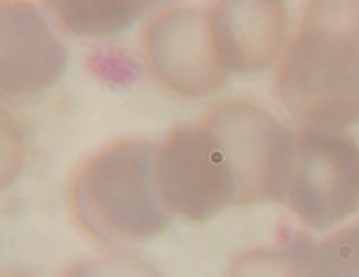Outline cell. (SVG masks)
Masks as SVG:
<instances>
[{
	"mask_svg": "<svg viewBox=\"0 0 359 277\" xmlns=\"http://www.w3.org/2000/svg\"><path fill=\"white\" fill-rule=\"evenodd\" d=\"M275 92L301 130L359 123V3H308L275 73Z\"/></svg>",
	"mask_w": 359,
	"mask_h": 277,
	"instance_id": "cell-1",
	"label": "cell"
},
{
	"mask_svg": "<svg viewBox=\"0 0 359 277\" xmlns=\"http://www.w3.org/2000/svg\"><path fill=\"white\" fill-rule=\"evenodd\" d=\"M54 22L76 38H113L146 17L158 3L144 0H54L47 3Z\"/></svg>",
	"mask_w": 359,
	"mask_h": 277,
	"instance_id": "cell-9",
	"label": "cell"
},
{
	"mask_svg": "<svg viewBox=\"0 0 359 277\" xmlns=\"http://www.w3.org/2000/svg\"><path fill=\"white\" fill-rule=\"evenodd\" d=\"M317 242L303 231L284 233L275 245L237 252L226 277H308Z\"/></svg>",
	"mask_w": 359,
	"mask_h": 277,
	"instance_id": "cell-10",
	"label": "cell"
},
{
	"mask_svg": "<svg viewBox=\"0 0 359 277\" xmlns=\"http://www.w3.org/2000/svg\"><path fill=\"white\" fill-rule=\"evenodd\" d=\"M214 47L228 73H261L280 62L289 45L287 3H214L207 10Z\"/></svg>",
	"mask_w": 359,
	"mask_h": 277,
	"instance_id": "cell-8",
	"label": "cell"
},
{
	"mask_svg": "<svg viewBox=\"0 0 359 277\" xmlns=\"http://www.w3.org/2000/svg\"><path fill=\"white\" fill-rule=\"evenodd\" d=\"M155 184L172 216L205 224L235 205V181L221 146L202 125L174 127L158 146Z\"/></svg>",
	"mask_w": 359,
	"mask_h": 277,
	"instance_id": "cell-5",
	"label": "cell"
},
{
	"mask_svg": "<svg viewBox=\"0 0 359 277\" xmlns=\"http://www.w3.org/2000/svg\"><path fill=\"white\" fill-rule=\"evenodd\" d=\"M158 146L115 139L76 167L69 184L71 214L92 242L120 252L169 228L172 212L155 184Z\"/></svg>",
	"mask_w": 359,
	"mask_h": 277,
	"instance_id": "cell-2",
	"label": "cell"
},
{
	"mask_svg": "<svg viewBox=\"0 0 359 277\" xmlns=\"http://www.w3.org/2000/svg\"><path fill=\"white\" fill-rule=\"evenodd\" d=\"M284 207L310 231H331L359 212V144L345 132L298 130Z\"/></svg>",
	"mask_w": 359,
	"mask_h": 277,
	"instance_id": "cell-4",
	"label": "cell"
},
{
	"mask_svg": "<svg viewBox=\"0 0 359 277\" xmlns=\"http://www.w3.org/2000/svg\"><path fill=\"white\" fill-rule=\"evenodd\" d=\"M59 277H162L144 256L132 252H106L71 263Z\"/></svg>",
	"mask_w": 359,
	"mask_h": 277,
	"instance_id": "cell-12",
	"label": "cell"
},
{
	"mask_svg": "<svg viewBox=\"0 0 359 277\" xmlns=\"http://www.w3.org/2000/svg\"><path fill=\"white\" fill-rule=\"evenodd\" d=\"M0 22L3 97L15 104L38 99L62 80L69 52L52 33L43 12L29 3H3Z\"/></svg>",
	"mask_w": 359,
	"mask_h": 277,
	"instance_id": "cell-7",
	"label": "cell"
},
{
	"mask_svg": "<svg viewBox=\"0 0 359 277\" xmlns=\"http://www.w3.org/2000/svg\"><path fill=\"white\" fill-rule=\"evenodd\" d=\"M144 54L153 80L174 97H209L228 80L216 54L207 10L184 5L160 10L144 31Z\"/></svg>",
	"mask_w": 359,
	"mask_h": 277,
	"instance_id": "cell-6",
	"label": "cell"
},
{
	"mask_svg": "<svg viewBox=\"0 0 359 277\" xmlns=\"http://www.w3.org/2000/svg\"><path fill=\"white\" fill-rule=\"evenodd\" d=\"M308 277H359V219L317 242Z\"/></svg>",
	"mask_w": 359,
	"mask_h": 277,
	"instance_id": "cell-11",
	"label": "cell"
},
{
	"mask_svg": "<svg viewBox=\"0 0 359 277\" xmlns=\"http://www.w3.org/2000/svg\"><path fill=\"white\" fill-rule=\"evenodd\" d=\"M216 139L235 181V207L284 202L296 134L252 101L214 106L200 123Z\"/></svg>",
	"mask_w": 359,
	"mask_h": 277,
	"instance_id": "cell-3",
	"label": "cell"
}]
</instances>
